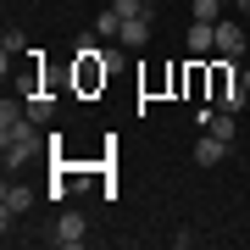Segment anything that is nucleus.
Here are the masks:
<instances>
[{
    "label": "nucleus",
    "instance_id": "nucleus-1",
    "mask_svg": "<svg viewBox=\"0 0 250 250\" xmlns=\"http://www.w3.org/2000/svg\"><path fill=\"white\" fill-rule=\"evenodd\" d=\"M34 150H39V123L34 117L17 123V128H0V161H6V172L22 167V161H34Z\"/></svg>",
    "mask_w": 250,
    "mask_h": 250
},
{
    "label": "nucleus",
    "instance_id": "nucleus-15",
    "mask_svg": "<svg viewBox=\"0 0 250 250\" xmlns=\"http://www.w3.org/2000/svg\"><path fill=\"white\" fill-rule=\"evenodd\" d=\"M228 11H250V0H228Z\"/></svg>",
    "mask_w": 250,
    "mask_h": 250
},
{
    "label": "nucleus",
    "instance_id": "nucleus-2",
    "mask_svg": "<svg viewBox=\"0 0 250 250\" xmlns=\"http://www.w3.org/2000/svg\"><path fill=\"white\" fill-rule=\"evenodd\" d=\"M50 239L62 245V250H78L83 239H89V223H83L78 211H62V217H56V228H50Z\"/></svg>",
    "mask_w": 250,
    "mask_h": 250
},
{
    "label": "nucleus",
    "instance_id": "nucleus-9",
    "mask_svg": "<svg viewBox=\"0 0 250 250\" xmlns=\"http://www.w3.org/2000/svg\"><path fill=\"white\" fill-rule=\"evenodd\" d=\"M22 50H28V34H22V28H6V39H0V56H6V72H11V62H17Z\"/></svg>",
    "mask_w": 250,
    "mask_h": 250
},
{
    "label": "nucleus",
    "instance_id": "nucleus-14",
    "mask_svg": "<svg viewBox=\"0 0 250 250\" xmlns=\"http://www.w3.org/2000/svg\"><path fill=\"white\" fill-rule=\"evenodd\" d=\"M50 111H56L50 95H28V117H34V123H50Z\"/></svg>",
    "mask_w": 250,
    "mask_h": 250
},
{
    "label": "nucleus",
    "instance_id": "nucleus-4",
    "mask_svg": "<svg viewBox=\"0 0 250 250\" xmlns=\"http://www.w3.org/2000/svg\"><path fill=\"white\" fill-rule=\"evenodd\" d=\"M245 45H250V34H239V22H228V17L217 22V56H239Z\"/></svg>",
    "mask_w": 250,
    "mask_h": 250
},
{
    "label": "nucleus",
    "instance_id": "nucleus-13",
    "mask_svg": "<svg viewBox=\"0 0 250 250\" xmlns=\"http://www.w3.org/2000/svg\"><path fill=\"white\" fill-rule=\"evenodd\" d=\"M123 34V17H117V11H100L95 17V39H117Z\"/></svg>",
    "mask_w": 250,
    "mask_h": 250
},
{
    "label": "nucleus",
    "instance_id": "nucleus-5",
    "mask_svg": "<svg viewBox=\"0 0 250 250\" xmlns=\"http://www.w3.org/2000/svg\"><path fill=\"white\" fill-rule=\"evenodd\" d=\"M217 50V22H189V56H211Z\"/></svg>",
    "mask_w": 250,
    "mask_h": 250
},
{
    "label": "nucleus",
    "instance_id": "nucleus-7",
    "mask_svg": "<svg viewBox=\"0 0 250 250\" xmlns=\"http://www.w3.org/2000/svg\"><path fill=\"white\" fill-rule=\"evenodd\" d=\"M117 39H123L128 50H145V39H150V17H128V22H123V34H117Z\"/></svg>",
    "mask_w": 250,
    "mask_h": 250
},
{
    "label": "nucleus",
    "instance_id": "nucleus-11",
    "mask_svg": "<svg viewBox=\"0 0 250 250\" xmlns=\"http://www.w3.org/2000/svg\"><path fill=\"white\" fill-rule=\"evenodd\" d=\"M28 123V100H0V128H17Z\"/></svg>",
    "mask_w": 250,
    "mask_h": 250
},
{
    "label": "nucleus",
    "instance_id": "nucleus-17",
    "mask_svg": "<svg viewBox=\"0 0 250 250\" xmlns=\"http://www.w3.org/2000/svg\"><path fill=\"white\" fill-rule=\"evenodd\" d=\"M245 50H250V45H245Z\"/></svg>",
    "mask_w": 250,
    "mask_h": 250
},
{
    "label": "nucleus",
    "instance_id": "nucleus-10",
    "mask_svg": "<svg viewBox=\"0 0 250 250\" xmlns=\"http://www.w3.org/2000/svg\"><path fill=\"white\" fill-rule=\"evenodd\" d=\"M111 11H117V17H150V11H156V0H111Z\"/></svg>",
    "mask_w": 250,
    "mask_h": 250
},
{
    "label": "nucleus",
    "instance_id": "nucleus-12",
    "mask_svg": "<svg viewBox=\"0 0 250 250\" xmlns=\"http://www.w3.org/2000/svg\"><path fill=\"white\" fill-rule=\"evenodd\" d=\"M206 134H217V139H228V145H233V111H217V117H206Z\"/></svg>",
    "mask_w": 250,
    "mask_h": 250
},
{
    "label": "nucleus",
    "instance_id": "nucleus-16",
    "mask_svg": "<svg viewBox=\"0 0 250 250\" xmlns=\"http://www.w3.org/2000/svg\"><path fill=\"white\" fill-rule=\"evenodd\" d=\"M239 83H245V89H250V67H245V72H239Z\"/></svg>",
    "mask_w": 250,
    "mask_h": 250
},
{
    "label": "nucleus",
    "instance_id": "nucleus-8",
    "mask_svg": "<svg viewBox=\"0 0 250 250\" xmlns=\"http://www.w3.org/2000/svg\"><path fill=\"white\" fill-rule=\"evenodd\" d=\"M228 0H189V22H223Z\"/></svg>",
    "mask_w": 250,
    "mask_h": 250
},
{
    "label": "nucleus",
    "instance_id": "nucleus-3",
    "mask_svg": "<svg viewBox=\"0 0 250 250\" xmlns=\"http://www.w3.org/2000/svg\"><path fill=\"white\" fill-rule=\"evenodd\" d=\"M28 206H34V189H22V184L0 189V223H6V233H11V217H22Z\"/></svg>",
    "mask_w": 250,
    "mask_h": 250
},
{
    "label": "nucleus",
    "instance_id": "nucleus-6",
    "mask_svg": "<svg viewBox=\"0 0 250 250\" xmlns=\"http://www.w3.org/2000/svg\"><path fill=\"white\" fill-rule=\"evenodd\" d=\"M223 156H228V139H217V134H206V139L195 145V167H217Z\"/></svg>",
    "mask_w": 250,
    "mask_h": 250
}]
</instances>
